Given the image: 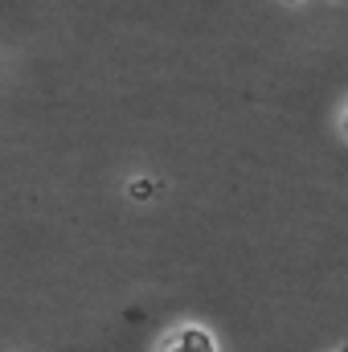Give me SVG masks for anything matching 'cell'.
I'll return each instance as SVG.
<instances>
[{"label":"cell","instance_id":"7a4b0ae2","mask_svg":"<svg viewBox=\"0 0 348 352\" xmlns=\"http://www.w3.org/2000/svg\"><path fill=\"white\" fill-rule=\"evenodd\" d=\"M156 192H160V184H156L152 176H131V180H127V197H131V201H140V205L156 201Z\"/></svg>","mask_w":348,"mask_h":352},{"label":"cell","instance_id":"3957f363","mask_svg":"<svg viewBox=\"0 0 348 352\" xmlns=\"http://www.w3.org/2000/svg\"><path fill=\"white\" fill-rule=\"evenodd\" d=\"M340 135H345V144H348V102H345V111H340Z\"/></svg>","mask_w":348,"mask_h":352},{"label":"cell","instance_id":"6da1fadb","mask_svg":"<svg viewBox=\"0 0 348 352\" xmlns=\"http://www.w3.org/2000/svg\"><path fill=\"white\" fill-rule=\"evenodd\" d=\"M156 352H221V349H217V336L205 324H176L173 332H164Z\"/></svg>","mask_w":348,"mask_h":352},{"label":"cell","instance_id":"277c9868","mask_svg":"<svg viewBox=\"0 0 348 352\" xmlns=\"http://www.w3.org/2000/svg\"><path fill=\"white\" fill-rule=\"evenodd\" d=\"M340 352H348V349H340Z\"/></svg>","mask_w":348,"mask_h":352}]
</instances>
